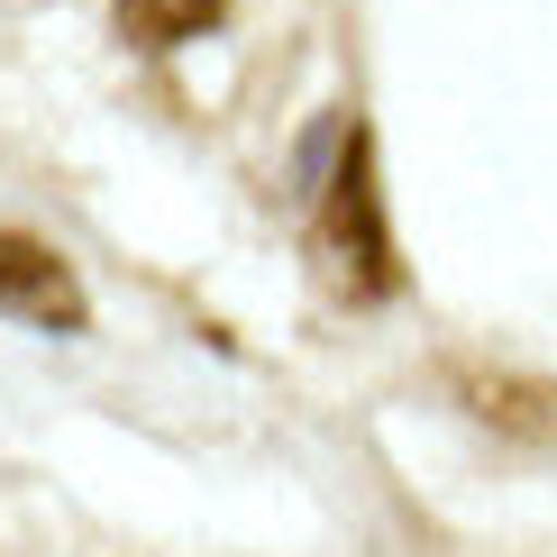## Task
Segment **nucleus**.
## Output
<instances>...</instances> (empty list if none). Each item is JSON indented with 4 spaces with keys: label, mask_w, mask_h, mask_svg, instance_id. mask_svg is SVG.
Masks as SVG:
<instances>
[{
    "label": "nucleus",
    "mask_w": 557,
    "mask_h": 557,
    "mask_svg": "<svg viewBox=\"0 0 557 557\" xmlns=\"http://www.w3.org/2000/svg\"><path fill=\"white\" fill-rule=\"evenodd\" d=\"M220 10H228V0H120V28L137 46H183V37L220 28Z\"/></svg>",
    "instance_id": "obj_4"
},
{
    "label": "nucleus",
    "mask_w": 557,
    "mask_h": 557,
    "mask_svg": "<svg viewBox=\"0 0 557 557\" xmlns=\"http://www.w3.org/2000/svg\"><path fill=\"white\" fill-rule=\"evenodd\" d=\"M0 311L28 320V330H55V338H74L91 320L74 265H64L46 238H28V228H0Z\"/></svg>",
    "instance_id": "obj_2"
},
{
    "label": "nucleus",
    "mask_w": 557,
    "mask_h": 557,
    "mask_svg": "<svg viewBox=\"0 0 557 557\" xmlns=\"http://www.w3.org/2000/svg\"><path fill=\"white\" fill-rule=\"evenodd\" d=\"M320 257H330V284L347 301H384L403 284V257H393L384 228V183H375V137L347 128V156L330 174V201H320Z\"/></svg>",
    "instance_id": "obj_1"
},
{
    "label": "nucleus",
    "mask_w": 557,
    "mask_h": 557,
    "mask_svg": "<svg viewBox=\"0 0 557 557\" xmlns=\"http://www.w3.org/2000/svg\"><path fill=\"white\" fill-rule=\"evenodd\" d=\"M475 421L512 430V438H557V384H530V375H457Z\"/></svg>",
    "instance_id": "obj_3"
}]
</instances>
